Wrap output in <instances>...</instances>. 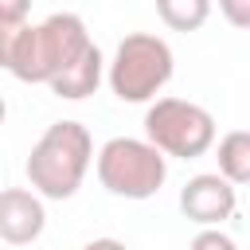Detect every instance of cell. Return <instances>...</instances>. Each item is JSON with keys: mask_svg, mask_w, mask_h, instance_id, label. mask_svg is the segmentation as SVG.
<instances>
[{"mask_svg": "<svg viewBox=\"0 0 250 250\" xmlns=\"http://www.w3.org/2000/svg\"><path fill=\"white\" fill-rule=\"evenodd\" d=\"M90 164H94L90 129L82 121H55L31 145L23 172L31 180V191H39L43 199H70L82 188Z\"/></svg>", "mask_w": 250, "mask_h": 250, "instance_id": "obj_2", "label": "cell"}, {"mask_svg": "<svg viewBox=\"0 0 250 250\" xmlns=\"http://www.w3.org/2000/svg\"><path fill=\"white\" fill-rule=\"evenodd\" d=\"M47 227V207L39 191L27 188H4L0 195V238L8 246H27L43 234Z\"/></svg>", "mask_w": 250, "mask_h": 250, "instance_id": "obj_7", "label": "cell"}, {"mask_svg": "<svg viewBox=\"0 0 250 250\" xmlns=\"http://www.w3.org/2000/svg\"><path fill=\"white\" fill-rule=\"evenodd\" d=\"M31 0H0V35H12L27 23Z\"/></svg>", "mask_w": 250, "mask_h": 250, "instance_id": "obj_11", "label": "cell"}, {"mask_svg": "<svg viewBox=\"0 0 250 250\" xmlns=\"http://www.w3.org/2000/svg\"><path fill=\"white\" fill-rule=\"evenodd\" d=\"M215 160H219V172L238 188V184H250V129H230L219 137V148H215Z\"/></svg>", "mask_w": 250, "mask_h": 250, "instance_id": "obj_9", "label": "cell"}, {"mask_svg": "<svg viewBox=\"0 0 250 250\" xmlns=\"http://www.w3.org/2000/svg\"><path fill=\"white\" fill-rule=\"evenodd\" d=\"M219 12L227 16V23H230V27L250 31V0H219Z\"/></svg>", "mask_w": 250, "mask_h": 250, "instance_id": "obj_13", "label": "cell"}, {"mask_svg": "<svg viewBox=\"0 0 250 250\" xmlns=\"http://www.w3.org/2000/svg\"><path fill=\"white\" fill-rule=\"evenodd\" d=\"M98 184L117 199H152L168 180V156L141 137H113L98 148Z\"/></svg>", "mask_w": 250, "mask_h": 250, "instance_id": "obj_4", "label": "cell"}, {"mask_svg": "<svg viewBox=\"0 0 250 250\" xmlns=\"http://www.w3.org/2000/svg\"><path fill=\"white\" fill-rule=\"evenodd\" d=\"M219 129L211 109L188 102V98H156L145 109V141H152L164 156L195 160L215 145Z\"/></svg>", "mask_w": 250, "mask_h": 250, "instance_id": "obj_5", "label": "cell"}, {"mask_svg": "<svg viewBox=\"0 0 250 250\" xmlns=\"http://www.w3.org/2000/svg\"><path fill=\"white\" fill-rule=\"evenodd\" d=\"M94 47L82 16L55 12L43 23H23L12 35H0V62L12 78L27 86H51L70 62Z\"/></svg>", "mask_w": 250, "mask_h": 250, "instance_id": "obj_1", "label": "cell"}, {"mask_svg": "<svg viewBox=\"0 0 250 250\" xmlns=\"http://www.w3.org/2000/svg\"><path fill=\"white\" fill-rule=\"evenodd\" d=\"M105 74H109V62L102 59V51H98V43H94L78 62H70V66L51 82V90H55V98L82 102V98L98 94V86H102V78H105Z\"/></svg>", "mask_w": 250, "mask_h": 250, "instance_id": "obj_8", "label": "cell"}, {"mask_svg": "<svg viewBox=\"0 0 250 250\" xmlns=\"http://www.w3.org/2000/svg\"><path fill=\"white\" fill-rule=\"evenodd\" d=\"M188 250H238V242H234L230 234H223L219 227H203V230L191 238Z\"/></svg>", "mask_w": 250, "mask_h": 250, "instance_id": "obj_12", "label": "cell"}, {"mask_svg": "<svg viewBox=\"0 0 250 250\" xmlns=\"http://www.w3.org/2000/svg\"><path fill=\"white\" fill-rule=\"evenodd\" d=\"M82 250H129V246L117 242V238H94V242H86Z\"/></svg>", "mask_w": 250, "mask_h": 250, "instance_id": "obj_14", "label": "cell"}, {"mask_svg": "<svg viewBox=\"0 0 250 250\" xmlns=\"http://www.w3.org/2000/svg\"><path fill=\"white\" fill-rule=\"evenodd\" d=\"M172 70H176V55L172 47L152 35V31H133L117 43L113 59H109V90L117 102H129V105H152L156 94L172 82Z\"/></svg>", "mask_w": 250, "mask_h": 250, "instance_id": "obj_3", "label": "cell"}, {"mask_svg": "<svg viewBox=\"0 0 250 250\" xmlns=\"http://www.w3.org/2000/svg\"><path fill=\"white\" fill-rule=\"evenodd\" d=\"M238 207V191L223 172H199L180 191V211L195 227H223Z\"/></svg>", "mask_w": 250, "mask_h": 250, "instance_id": "obj_6", "label": "cell"}, {"mask_svg": "<svg viewBox=\"0 0 250 250\" xmlns=\"http://www.w3.org/2000/svg\"><path fill=\"white\" fill-rule=\"evenodd\" d=\"M215 0H156V16L172 31H199L211 16Z\"/></svg>", "mask_w": 250, "mask_h": 250, "instance_id": "obj_10", "label": "cell"}]
</instances>
